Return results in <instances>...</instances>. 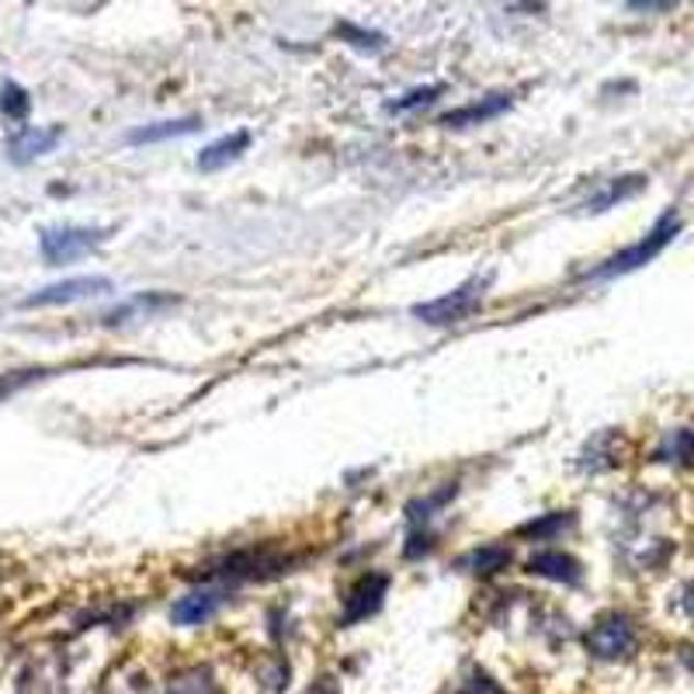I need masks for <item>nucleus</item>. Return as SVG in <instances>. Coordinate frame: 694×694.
<instances>
[{
    "label": "nucleus",
    "instance_id": "nucleus-1",
    "mask_svg": "<svg viewBox=\"0 0 694 694\" xmlns=\"http://www.w3.org/2000/svg\"><path fill=\"white\" fill-rule=\"evenodd\" d=\"M681 233V215L674 212V209H667L660 220L653 223V230H649L639 244H633V247H625V250H618V254H612L604 260L601 268H594L587 278H618V275H628V271H639V268H646L649 260H657L670 244H674V236Z\"/></svg>",
    "mask_w": 694,
    "mask_h": 694
},
{
    "label": "nucleus",
    "instance_id": "nucleus-2",
    "mask_svg": "<svg viewBox=\"0 0 694 694\" xmlns=\"http://www.w3.org/2000/svg\"><path fill=\"white\" fill-rule=\"evenodd\" d=\"M493 286V271L486 275H475L469 281H462L459 289L448 292V295H438V299H430V302H417L414 313L421 323H427V327H455V323H462L469 320L475 310L483 306V299Z\"/></svg>",
    "mask_w": 694,
    "mask_h": 694
},
{
    "label": "nucleus",
    "instance_id": "nucleus-3",
    "mask_svg": "<svg viewBox=\"0 0 694 694\" xmlns=\"http://www.w3.org/2000/svg\"><path fill=\"white\" fill-rule=\"evenodd\" d=\"M583 642H587V653L594 660H625L636 653L639 628L625 612H607L591 625V633Z\"/></svg>",
    "mask_w": 694,
    "mask_h": 694
},
{
    "label": "nucleus",
    "instance_id": "nucleus-4",
    "mask_svg": "<svg viewBox=\"0 0 694 694\" xmlns=\"http://www.w3.org/2000/svg\"><path fill=\"white\" fill-rule=\"evenodd\" d=\"M108 240V230H91V226H53L42 230L38 236V254L46 265L59 268L70 265V260H80L91 250H98Z\"/></svg>",
    "mask_w": 694,
    "mask_h": 694
},
{
    "label": "nucleus",
    "instance_id": "nucleus-5",
    "mask_svg": "<svg viewBox=\"0 0 694 694\" xmlns=\"http://www.w3.org/2000/svg\"><path fill=\"white\" fill-rule=\"evenodd\" d=\"M115 289L112 278L104 275H77V278H67V281H56V286H46L32 292L21 306L25 310H42V306H70V302H80V299H94V295H108Z\"/></svg>",
    "mask_w": 694,
    "mask_h": 694
},
{
    "label": "nucleus",
    "instance_id": "nucleus-6",
    "mask_svg": "<svg viewBox=\"0 0 694 694\" xmlns=\"http://www.w3.org/2000/svg\"><path fill=\"white\" fill-rule=\"evenodd\" d=\"M385 594H389V573H365L344 597L340 625H358L365 618H372L382 607Z\"/></svg>",
    "mask_w": 694,
    "mask_h": 694
},
{
    "label": "nucleus",
    "instance_id": "nucleus-7",
    "mask_svg": "<svg viewBox=\"0 0 694 694\" xmlns=\"http://www.w3.org/2000/svg\"><path fill=\"white\" fill-rule=\"evenodd\" d=\"M226 594H230L226 587H202V591H191V594H184L178 604L170 607V622H174V625H188V628H191V625H205V622L230 601Z\"/></svg>",
    "mask_w": 694,
    "mask_h": 694
},
{
    "label": "nucleus",
    "instance_id": "nucleus-8",
    "mask_svg": "<svg viewBox=\"0 0 694 694\" xmlns=\"http://www.w3.org/2000/svg\"><path fill=\"white\" fill-rule=\"evenodd\" d=\"M528 573L556 580V583H562V587H580V583H583V562L577 556H570V552L546 549V552H535L528 559Z\"/></svg>",
    "mask_w": 694,
    "mask_h": 694
},
{
    "label": "nucleus",
    "instance_id": "nucleus-9",
    "mask_svg": "<svg viewBox=\"0 0 694 694\" xmlns=\"http://www.w3.org/2000/svg\"><path fill=\"white\" fill-rule=\"evenodd\" d=\"M514 104V94H490V98H480L472 104H462L455 108V112L441 115V125L445 128H469V125H483L496 115H504L507 108Z\"/></svg>",
    "mask_w": 694,
    "mask_h": 694
},
{
    "label": "nucleus",
    "instance_id": "nucleus-10",
    "mask_svg": "<svg viewBox=\"0 0 694 694\" xmlns=\"http://www.w3.org/2000/svg\"><path fill=\"white\" fill-rule=\"evenodd\" d=\"M639 191H646V174H622V178H612L597 194H591L587 202H583V212H607L628 199H636Z\"/></svg>",
    "mask_w": 694,
    "mask_h": 694
},
{
    "label": "nucleus",
    "instance_id": "nucleus-11",
    "mask_svg": "<svg viewBox=\"0 0 694 694\" xmlns=\"http://www.w3.org/2000/svg\"><path fill=\"white\" fill-rule=\"evenodd\" d=\"M63 139V128L53 125V128H21V133L8 143V154L14 164H29L42 154H49V149Z\"/></svg>",
    "mask_w": 694,
    "mask_h": 694
},
{
    "label": "nucleus",
    "instance_id": "nucleus-12",
    "mask_svg": "<svg viewBox=\"0 0 694 694\" xmlns=\"http://www.w3.org/2000/svg\"><path fill=\"white\" fill-rule=\"evenodd\" d=\"M250 149V133L247 128H236V133H230V136H223V139H215V143H209L202 154H199V170H205V174H212V170H223L226 164H233V160H240L244 154Z\"/></svg>",
    "mask_w": 694,
    "mask_h": 694
},
{
    "label": "nucleus",
    "instance_id": "nucleus-13",
    "mask_svg": "<svg viewBox=\"0 0 694 694\" xmlns=\"http://www.w3.org/2000/svg\"><path fill=\"white\" fill-rule=\"evenodd\" d=\"M202 128V119H167V122H154V125H143V128H133L128 133V143L133 146H143V143H164V139H174V136H191Z\"/></svg>",
    "mask_w": 694,
    "mask_h": 694
},
{
    "label": "nucleus",
    "instance_id": "nucleus-14",
    "mask_svg": "<svg viewBox=\"0 0 694 694\" xmlns=\"http://www.w3.org/2000/svg\"><path fill=\"white\" fill-rule=\"evenodd\" d=\"M653 462L663 466H694V427H678L663 434V441L653 451Z\"/></svg>",
    "mask_w": 694,
    "mask_h": 694
},
{
    "label": "nucleus",
    "instance_id": "nucleus-15",
    "mask_svg": "<svg viewBox=\"0 0 694 694\" xmlns=\"http://www.w3.org/2000/svg\"><path fill=\"white\" fill-rule=\"evenodd\" d=\"M511 549L507 546H480V549H472L459 567L462 570H469V573H480V577H493V573H501V570H507L511 567Z\"/></svg>",
    "mask_w": 694,
    "mask_h": 694
},
{
    "label": "nucleus",
    "instance_id": "nucleus-16",
    "mask_svg": "<svg viewBox=\"0 0 694 694\" xmlns=\"http://www.w3.org/2000/svg\"><path fill=\"white\" fill-rule=\"evenodd\" d=\"M174 302H178V299H174V295H157V292H149V295H136V299H128L125 302V306H119V310H112V313H108L104 316V323H108V327H115V323H125L128 316H149V313H157V310H167V306H174Z\"/></svg>",
    "mask_w": 694,
    "mask_h": 694
},
{
    "label": "nucleus",
    "instance_id": "nucleus-17",
    "mask_svg": "<svg viewBox=\"0 0 694 694\" xmlns=\"http://www.w3.org/2000/svg\"><path fill=\"white\" fill-rule=\"evenodd\" d=\"M573 511H552V514H546V517H538V520H528V525H520L517 528V535H525V538H556V535H562V531H570L573 528Z\"/></svg>",
    "mask_w": 694,
    "mask_h": 694
},
{
    "label": "nucleus",
    "instance_id": "nucleus-18",
    "mask_svg": "<svg viewBox=\"0 0 694 694\" xmlns=\"http://www.w3.org/2000/svg\"><path fill=\"white\" fill-rule=\"evenodd\" d=\"M0 112H4L8 119H14V122L29 119V112H32V98H29L25 87L14 83V80H8L4 87H0Z\"/></svg>",
    "mask_w": 694,
    "mask_h": 694
},
{
    "label": "nucleus",
    "instance_id": "nucleus-19",
    "mask_svg": "<svg viewBox=\"0 0 694 694\" xmlns=\"http://www.w3.org/2000/svg\"><path fill=\"white\" fill-rule=\"evenodd\" d=\"M445 94V87L441 83H430V87H417V91H410L403 94L400 101H389L385 104V112H393V115H406V112H417V108L430 104L434 98H441Z\"/></svg>",
    "mask_w": 694,
    "mask_h": 694
},
{
    "label": "nucleus",
    "instance_id": "nucleus-20",
    "mask_svg": "<svg viewBox=\"0 0 694 694\" xmlns=\"http://www.w3.org/2000/svg\"><path fill=\"white\" fill-rule=\"evenodd\" d=\"M337 35H340L344 42H351V46L361 49V53H379V49L385 46V35H379V32H365V29H358V25H337Z\"/></svg>",
    "mask_w": 694,
    "mask_h": 694
},
{
    "label": "nucleus",
    "instance_id": "nucleus-21",
    "mask_svg": "<svg viewBox=\"0 0 694 694\" xmlns=\"http://www.w3.org/2000/svg\"><path fill=\"white\" fill-rule=\"evenodd\" d=\"M167 694H212V678L205 674V670H191V674L174 681L167 687Z\"/></svg>",
    "mask_w": 694,
    "mask_h": 694
},
{
    "label": "nucleus",
    "instance_id": "nucleus-22",
    "mask_svg": "<svg viewBox=\"0 0 694 694\" xmlns=\"http://www.w3.org/2000/svg\"><path fill=\"white\" fill-rule=\"evenodd\" d=\"M459 694H504V687L496 684L490 674H472L469 681H466V687L459 691Z\"/></svg>",
    "mask_w": 694,
    "mask_h": 694
},
{
    "label": "nucleus",
    "instance_id": "nucleus-23",
    "mask_svg": "<svg viewBox=\"0 0 694 694\" xmlns=\"http://www.w3.org/2000/svg\"><path fill=\"white\" fill-rule=\"evenodd\" d=\"M681 612H684L687 618H694V577L684 583V591H681Z\"/></svg>",
    "mask_w": 694,
    "mask_h": 694
},
{
    "label": "nucleus",
    "instance_id": "nucleus-24",
    "mask_svg": "<svg viewBox=\"0 0 694 694\" xmlns=\"http://www.w3.org/2000/svg\"><path fill=\"white\" fill-rule=\"evenodd\" d=\"M633 11H674V4H628Z\"/></svg>",
    "mask_w": 694,
    "mask_h": 694
},
{
    "label": "nucleus",
    "instance_id": "nucleus-25",
    "mask_svg": "<svg viewBox=\"0 0 694 694\" xmlns=\"http://www.w3.org/2000/svg\"><path fill=\"white\" fill-rule=\"evenodd\" d=\"M684 660H687V667H691V670H694V649H691V653H687V657H684Z\"/></svg>",
    "mask_w": 694,
    "mask_h": 694
}]
</instances>
